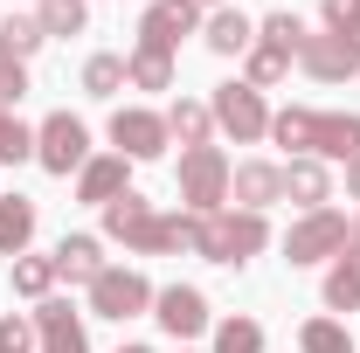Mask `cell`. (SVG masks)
Wrapping results in <instances>:
<instances>
[{"label": "cell", "instance_id": "obj_4", "mask_svg": "<svg viewBox=\"0 0 360 353\" xmlns=\"http://www.w3.org/2000/svg\"><path fill=\"white\" fill-rule=\"evenodd\" d=\"M347 243H354V222L340 215V208H312V215H298L291 229H284V264H291V270L333 264Z\"/></svg>", "mask_w": 360, "mask_h": 353}, {"label": "cell", "instance_id": "obj_33", "mask_svg": "<svg viewBox=\"0 0 360 353\" xmlns=\"http://www.w3.org/2000/svg\"><path fill=\"white\" fill-rule=\"evenodd\" d=\"M319 14H326V35L360 49V0H319Z\"/></svg>", "mask_w": 360, "mask_h": 353}, {"label": "cell", "instance_id": "obj_39", "mask_svg": "<svg viewBox=\"0 0 360 353\" xmlns=\"http://www.w3.org/2000/svg\"><path fill=\"white\" fill-rule=\"evenodd\" d=\"M354 243H360V215H354Z\"/></svg>", "mask_w": 360, "mask_h": 353}, {"label": "cell", "instance_id": "obj_11", "mask_svg": "<svg viewBox=\"0 0 360 353\" xmlns=\"http://www.w3.org/2000/svg\"><path fill=\"white\" fill-rule=\"evenodd\" d=\"M35 319V353H90V333H84V312L70 305L63 291L42 298V305L28 312Z\"/></svg>", "mask_w": 360, "mask_h": 353}, {"label": "cell", "instance_id": "obj_40", "mask_svg": "<svg viewBox=\"0 0 360 353\" xmlns=\"http://www.w3.org/2000/svg\"><path fill=\"white\" fill-rule=\"evenodd\" d=\"M146 7H153V0H146Z\"/></svg>", "mask_w": 360, "mask_h": 353}, {"label": "cell", "instance_id": "obj_32", "mask_svg": "<svg viewBox=\"0 0 360 353\" xmlns=\"http://www.w3.org/2000/svg\"><path fill=\"white\" fill-rule=\"evenodd\" d=\"M153 215V201H146V194H139V187H125V194H118V201H111V208H104V236H111V243H118V236H125V229H132V222H146Z\"/></svg>", "mask_w": 360, "mask_h": 353}, {"label": "cell", "instance_id": "obj_16", "mask_svg": "<svg viewBox=\"0 0 360 353\" xmlns=\"http://www.w3.org/2000/svg\"><path fill=\"white\" fill-rule=\"evenodd\" d=\"M118 243H125L132 257H174V250H187V215H160V208H153V215L132 222Z\"/></svg>", "mask_w": 360, "mask_h": 353}, {"label": "cell", "instance_id": "obj_19", "mask_svg": "<svg viewBox=\"0 0 360 353\" xmlns=\"http://www.w3.org/2000/svg\"><path fill=\"white\" fill-rule=\"evenodd\" d=\"M49 257H56V277H63V284H90V277L104 270V243H97V236H63Z\"/></svg>", "mask_w": 360, "mask_h": 353}, {"label": "cell", "instance_id": "obj_14", "mask_svg": "<svg viewBox=\"0 0 360 353\" xmlns=\"http://www.w3.org/2000/svg\"><path fill=\"white\" fill-rule=\"evenodd\" d=\"M298 70H305L312 84H347V77L360 70V49L319 28V35H305V49H298Z\"/></svg>", "mask_w": 360, "mask_h": 353}, {"label": "cell", "instance_id": "obj_3", "mask_svg": "<svg viewBox=\"0 0 360 353\" xmlns=\"http://www.w3.org/2000/svg\"><path fill=\"white\" fill-rule=\"evenodd\" d=\"M229 160L222 146H187L180 153V215H215L229 208Z\"/></svg>", "mask_w": 360, "mask_h": 353}, {"label": "cell", "instance_id": "obj_34", "mask_svg": "<svg viewBox=\"0 0 360 353\" xmlns=\"http://www.w3.org/2000/svg\"><path fill=\"white\" fill-rule=\"evenodd\" d=\"M0 353H35V319L28 312H0Z\"/></svg>", "mask_w": 360, "mask_h": 353}, {"label": "cell", "instance_id": "obj_20", "mask_svg": "<svg viewBox=\"0 0 360 353\" xmlns=\"http://www.w3.org/2000/svg\"><path fill=\"white\" fill-rule=\"evenodd\" d=\"M28 243H35V201L28 194H0V257L14 264V257H28Z\"/></svg>", "mask_w": 360, "mask_h": 353}, {"label": "cell", "instance_id": "obj_21", "mask_svg": "<svg viewBox=\"0 0 360 353\" xmlns=\"http://www.w3.org/2000/svg\"><path fill=\"white\" fill-rule=\"evenodd\" d=\"M167 132L180 139V153H187V146H215V111H208L201 97H174V104H167Z\"/></svg>", "mask_w": 360, "mask_h": 353}, {"label": "cell", "instance_id": "obj_12", "mask_svg": "<svg viewBox=\"0 0 360 353\" xmlns=\"http://www.w3.org/2000/svg\"><path fill=\"white\" fill-rule=\"evenodd\" d=\"M270 201H284V167H270V160H236V167H229V208L264 215Z\"/></svg>", "mask_w": 360, "mask_h": 353}, {"label": "cell", "instance_id": "obj_23", "mask_svg": "<svg viewBox=\"0 0 360 353\" xmlns=\"http://www.w3.org/2000/svg\"><path fill=\"white\" fill-rule=\"evenodd\" d=\"M284 77H291V56L270 49V42H250V56H243V84H250V90H277Z\"/></svg>", "mask_w": 360, "mask_h": 353}, {"label": "cell", "instance_id": "obj_9", "mask_svg": "<svg viewBox=\"0 0 360 353\" xmlns=\"http://www.w3.org/2000/svg\"><path fill=\"white\" fill-rule=\"evenodd\" d=\"M201 21H208V7H201V0H153V7L139 14V49L174 56L187 35H201Z\"/></svg>", "mask_w": 360, "mask_h": 353}, {"label": "cell", "instance_id": "obj_17", "mask_svg": "<svg viewBox=\"0 0 360 353\" xmlns=\"http://www.w3.org/2000/svg\"><path fill=\"white\" fill-rule=\"evenodd\" d=\"M201 42H208V56H250V42H257V21L243 14V7H208V21H201Z\"/></svg>", "mask_w": 360, "mask_h": 353}, {"label": "cell", "instance_id": "obj_31", "mask_svg": "<svg viewBox=\"0 0 360 353\" xmlns=\"http://www.w3.org/2000/svg\"><path fill=\"white\" fill-rule=\"evenodd\" d=\"M35 160V125H21V111H0V167Z\"/></svg>", "mask_w": 360, "mask_h": 353}, {"label": "cell", "instance_id": "obj_36", "mask_svg": "<svg viewBox=\"0 0 360 353\" xmlns=\"http://www.w3.org/2000/svg\"><path fill=\"white\" fill-rule=\"evenodd\" d=\"M340 174H347V194H354V208H360V160H347Z\"/></svg>", "mask_w": 360, "mask_h": 353}, {"label": "cell", "instance_id": "obj_37", "mask_svg": "<svg viewBox=\"0 0 360 353\" xmlns=\"http://www.w3.org/2000/svg\"><path fill=\"white\" fill-rule=\"evenodd\" d=\"M118 353H153V347H139V340H125V347H118Z\"/></svg>", "mask_w": 360, "mask_h": 353}, {"label": "cell", "instance_id": "obj_8", "mask_svg": "<svg viewBox=\"0 0 360 353\" xmlns=\"http://www.w3.org/2000/svg\"><path fill=\"white\" fill-rule=\"evenodd\" d=\"M174 146V132H167V111H146V104H118L111 111V153H125V160H160Z\"/></svg>", "mask_w": 360, "mask_h": 353}, {"label": "cell", "instance_id": "obj_27", "mask_svg": "<svg viewBox=\"0 0 360 353\" xmlns=\"http://www.w3.org/2000/svg\"><path fill=\"white\" fill-rule=\"evenodd\" d=\"M298 353H354L347 319H305V326H298Z\"/></svg>", "mask_w": 360, "mask_h": 353}, {"label": "cell", "instance_id": "obj_13", "mask_svg": "<svg viewBox=\"0 0 360 353\" xmlns=\"http://www.w3.org/2000/svg\"><path fill=\"white\" fill-rule=\"evenodd\" d=\"M125 187H132V160L125 153H90L84 174H77V201L84 208H111Z\"/></svg>", "mask_w": 360, "mask_h": 353}, {"label": "cell", "instance_id": "obj_35", "mask_svg": "<svg viewBox=\"0 0 360 353\" xmlns=\"http://www.w3.org/2000/svg\"><path fill=\"white\" fill-rule=\"evenodd\" d=\"M21 97H28V63H14L7 42H0V111H14Z\"/></svg>", "mask_w": 360, "mask_h": 353}, {"label": "cell", "instance_id": "obj_5", "mask_svg": "<svg viewBox=\"0 0 360 353\" xmlns=\"http://www.w3.org/2000/svg\"><path fill=\"white\" fill-rule=\"evenodd\" d=\"M84 291H90V319H118V326H125L139 312H153V277L132 270V264H104Z\"/></svg>", "mask_w": 360, "mask_h": 353}, {"label": "cell", "instance_id": "obj_25", "mask_svg": "<svg viewBox=\"0 0 360 353\" xmlns=\"http://www.w3.org/2000/svg\"><path fill=\"white\" fill-rule=\"evenodd\" d=\"M125 84H132V90H174V56L132 49V56H125Z\"/></svg>", "mask_w": 360, "mask_h": 353}, {"label": "cell", "instance_id": "obj_2", "mask_svg": "<svg viewBox=\"0 0 360 353\" xmlns=\"http://www.w3.org/2000/svg\"><path fill=\"white\" fill-rule=\"evenodd\" d=\"M187 250L208 257L222 270H243L250 257L270 250V222L250 215V208H215V215H187Z\"/></svg>", "mask_w": 360, "mask_h": 353}, {"label": "cell", "instance_id": "obj_28", "mask_svg": "<svg viewBox=\"0 0 360 353\" xmlns=\"http://www.w3.org/2000/svg\"><path fill=\"white\" fill-rule=\"evenodd\" d=\"M118 90H132L125 84V56H111V49L90 56L84 63V97H118Z\"/></svg>", "mask_w": 360, "mask_h": 353}, {"label": "cell", "instance_id": "obj_22", "mask_svg": "<svg viewBox=\"0 0 360 353\" xmlns=\"http://www.w3.org/2000/svg\"><path fill=\"white\" fill-rule=\"evenodd\" d=\"M7 277H14V291H21V298H35V305L56 298V284H63V277H56V257H14Z\"/></svg>", "mask_w": 360, "mask_h": 353}, {"label": "cell", "instance_id": "obj_1", "mask_svg": "<svg viewBox=\"0 0 360 353\" xmlns=\"http://www.w3.org/2000/svg\"><path fill=\"white\" fill-rule=\"evenodd\" d=\"M270 139H277L291 160L347 167V160H360V111H312V104H284V111H270Z\"/></svg>", "mask_w": 360, "mask_h": 353}, {"label": "cell", "instance_id": "obj_41", "mask_svg": "<svg viewBox=\"0 0 360 353\" xmlns=\"http://www.w3.org/2000/svg\"><path fill=\"white\" fill-rule=\"evenodd\" d=\"M180 353H187V347H180Z\"/></svg>", "mask_w": 360, "mask_h": 353}, {"label": "cell", "instance_id": "obj_15", "mask_svg": "<svg viewBox=\"0 0 360 353\" xmlns=\"http://www.w3.org/2000/svg\"><path fill=\"white\" fill-rule=\"evenodd\" d=\"M284 201H291L298 215L333 208V167H326V160H284Z\"/></svg>", "mask_w": 360, "mask_h": 353}, {"label": "cell", "instance_id": "obj_7", "mask_svg": "<svg viewBox=\"0 0 360 353\" xmlns=\"http://www.w3.org/2000/svg\"><path fill=\"white\" fill-rule=\"evenodd\" d=\"M208 111H215V132L236 139V146H257V139H270V104H264V90H250L243 77H236V84H215Z\"/></svg>", "mask_w": 360, "mask_h": 353}, {"label": "cell", "instance_id": "obj_6", "mask_svg": "<svg viewBox=\"0 0 360 353\" xmlns=\"http://www.w3.org/2000/svg\"><path fill=\"white\" fill-rule=\"evenodd\" d=\"M84 160H90V125L77 111H49L42 125H35V167L56 174V180H70V174H84Z\"/></svg>", "mask_w": 360, "mask_h": 353}, {"label": "cell", "instance_id": "obj_26", "mask_svg": "<svg viewBox=\"0 0 360 353\" xmlns=\"http://www.w3.org/2000/svg\"><path fill=\"white\" fill-rule=\"evenodd\" d=\"M305 35H312V28H305V21H298V14H291V7H277V14H264V21H257V42H270V49H284V56H291V63H298V49H305Z\"/></svg>", "mask_w": 360, "mask_h": 353}, {"label": "cell", "instance_id": "obj_24", "mask_svg": "<svg viewBox=\"0 0 360 353\" xmlns=\"http://www.w3.org/2000/svg\"><path fill=\"white\" fill-rule=\"evenodd\" d=\"M35 21H42V35H84L90 28V0H35Z\"/></svg>", "mask_w": 360, "mask_h": 353}, {"label": "cell", "instance_id": "obj_29", "mask_svg": "<svg viewBox=\"0 0 360 353\" xmlns=\"http://www.w3.org/2000/svg\"><path fill=\"white\" fill-rule=\"evenodd\" d=\"M208 353H264V326L236 312V319H222V326H215V340H208Z\"/></svg>", "mask_w": 360, "mask_h": 353}, {"label": "cell", "instance_id": "obj_18", "mask_svg": "<svg viewBox=\"0 0 360 353\" xmlns=\"http://www.w3.org/2000/svg\"><path fill=\"white\" fill-rule=\"evenodd\" d=\"M326 312H360V243H347L333 264H326Z\"/></svg>", "mask_w": 360, "mask_h": 353}, {"label": "cell", "instance_id": "obj_38", "mask_svg": "<svg viewBox=\"0 0 360 353\" xmlns=\"http://www.w3.org/2000/svg\"><path fill=\"white\" fill-rule=\"evenodd\" d=\"M201 7H229V0H201Z\"/></svg>", "mask_w": 360, "mask_h": 353}, {"label": "cell", "instance_id": "obj_10", "mask_svg": "<svg viewBox=\"0 0 360 353\" xmlns=\"http://www.w3.org/2000/svg\"><path fill=\"white\" fill-rule=\"evenodd\" d=\"M153 319H160L167 340H201V333L215 326V312H208V291H201V284H160V291H153Z\"/></svg>", "mask_w": 360, "mask_h": 353}, {"label": "cell", "instance_id": "obj_30", "mask_svg": "<svg viewBox=\"0 0 360 353\" xmlns=\"http://www.w3.org/2000/svg\"><path fill=\"white\" fill-rule=\"evenodd\" d=\"M0 42H7V56H14V63H28V56H42V21H35V14H7V21H0Z\"/></svg>", "mask_w": 360, "mask_h": 353}]
</instances>
